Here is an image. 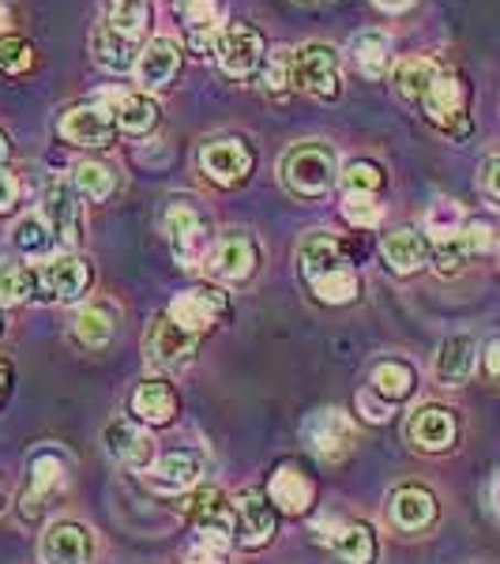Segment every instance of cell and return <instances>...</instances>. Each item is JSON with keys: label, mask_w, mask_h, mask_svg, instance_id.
<instances>
[{"label": "cell", "mask_w": 500, "mask_h": 564, "mask_svg": "<svg viewBox=\"0 0 500 564\" xmlns=\"http://www.w3.org/2000/svg\"><path fill=\"white\" fill-rule=\"evenodd\" d=\"M297 263H302L308 286L320 302L347 305L358 297V271L350 268L339 238H331V234H308L297 249Z\"/></svg>", "instance_id": "cell-1"}, {"label": "cell", "mask_w": 500, "mask_h": 564, "mask_svg": "<svg viewBox=\"0 0 500 564\" xmlns=\"http://www.w3.org/2000/svg\"><path fill=\"white\" fill-rule=\"evenodd\" d=\"M339 154H335L331 143L324 140H308L297 143L283 154L279 162V174H283V185L290 196L297 199H320L327 196V188L339 181Z\"/></svg>", "instance_id": "cell-2"}, {"label": "cell", "mask_w": 500, "mask_h": 564, "mask_svg": "<svg viewBox=\"0 0 500 564\" xmlns=\"http://www.w3.org/2000/svg\"><path fill=\"white\" fill-rule=\"evenodd\" d=\"M162 223H166L177 263L188 271H196L199 263L207 260V241H211L204 215H199L193 204H185V199H174V204L166 207V218H162Z\"/></svg>", "instance_id": "cell-3"}, {"label": "cell", "mask_w": 500, "mask_h": 564, "mask_svg": "<svg viewBox=\"0 0 500 564\" xmlns=\"http://www.w3.org/2000/svg\"><path fill=\"white\" fill-rule=\"evenodd\" d=\"M305 441L308 448L316 452L324 463H343L358 444V430H354V417L339 406H327V411H316L305 422Z\"/></svg>", "instance_id": "cell-4"}, {"label": "cell", "mask_w": 500, "mask_h": 564, "mask_svg": "<svg viewBox=\"0 0 500 564\" xmlns=\"http://www.w3.org/2000/svg\"><path fill=\"white\" fill-rule=\"evenodd\" d=\"M218 68L230 79H249L263 65V39L249 23H226L215 39Z\"/></svg>", "instance_id": "cell-5"}, {"label": "cell", "mask_w": 500, "mask_h": 564, "mask_svg": "<svg viewBox=\"0 0 500 564\" xmlns=\"http://www.w3.org/2000/svg\"><path fill=\"white\" fill-rule=\"evenodd\" d=\"M65 489H68V459L61 452H39L31 459V475H26V489L20 497L23 520H39L45 500L65 494Z\"/></svg>", "instance_id": "cell-6"}, {"label": "cell", "mask_w": 500, "mask_h": 564, "mask_svg": "<svg viewBox=\"0 0 500 564\" xmlns=\"http://www.w3.org/2000/svg\"><path fill=\"white\" fill-rule=\"evenodd\" d=\"M339 57L331 45H302L294 50V90L316 98H339Z\"/></svg>", "instance_id": "cell-7"}, {"label": "cell", "mask_w": 500, "mask_h": 564, "mask_svg": "<svg viewBox=\"0 0 500 564\" xmlns=\"http://www.w3.org/2000/svg\"><path fill=\"white\" fill-rule=\"evenodd\" d=\"M90 286V268L84 257L76 252H61L39 263V294H45L50 302H79Z\"/></svg>", "instance_id": "cell-8"}, {"label": "cell", "mask_w": 500, "mask_h": 564, "mask_svg": "<svg viewBox=\"0 0 500 564\" xmlns=\"http://www.w3.org/2000/svg\"><path fill=\"white\" fill-rule=\"evenodd\" d=\"M113 135H117V121H113V109L106 102L72 106L61 117V140L76 143V148H109Z\"/></svg>", "instance_id": "cell-9"}, {"label": "cell", "mask_w": 500, "mask_h": 564, "mask_svg": "<svg viewBox=\"0 0 500 564\" xmlns=\"http://www.w3.org/2000/svg\"><path fill=\"white\" fill-rule=\"evenodd\" d=\"M316 539L331 545L347 564H377V534L369 523H343V520H316Z\"/></svg>", "instance_id": "cell-10"}, {"label": "cell", "mask_w": 500, "mask_h": 564, "mask_svg": "<svg viewBox=\"0 0 500 564\" xmlns=\"http://www.w3.org/2000/svg\"><path fill=\"white\" fill-rule=\"evenodd\" d=\"M271 497L257 494V489H249V494H241L233 500V531H238V542L244 550H260V545H268L275 539V505H268Z\"/></svg>", "instance_id": "cell-11"}, {"label": "cell", "mask_w": 500, "mask_h": 564, "mask_svg": "<svg viewBox=\"0 0 500 564\" xmlns=\"http://www.w3.org/2000/svg\"><path fill=\"white\" fill-rule=\"evenodd\" d=\"M42 215L50 223L53 238L68 245V249H76L79 238H84V212L76 204V188L65 185V181H53L42 196Z\"/></svg>", "instance_id": "cell-12"}, {"label": "cell", "mask_w": 500, "mask_h": 564, "mask_svg": "<svg viewBox=\"0 0 500 564\" xmlns=\"http://www.w3.org/2000/svg\"><path fill=\"white\" fill-rule=\"evenodd\" d=\"M199 166L204 174L215 181V185H241L244 177L252 174V151L244 140H215L204 143L199 151Z\"/></svg>", "instance_id": "cell-13"}, {"label": "cell", "mask_w": 500, "mask_h": 564, "mask_svg": "<svg viewBox=\"0 0 500 564\" xmlns=\"http://www.w3.org/2000/svg\"><path fill=\"white\" fill-rule=\"evenodd\" d=\"M42 564H90L95 557V534L87 531L84 523H53L50 531L42 534Z\"/></svg>", "instance_id": "cell-14"}, {"label": "cell", "mask_w": 500, "mask_h": 564, "mask_svg": "<svg viewBox=\"0 0 500 564\" xmlns=\"http://www.w3.org/2000/svg\"><path fill=\"white\" fill-rule=\"evenodd\" d=\"M181 512L196 531L207 534H233V505L215 486H196L193 494L181 497Z\"/></svg>", "instance_id": "cell-15"}, {"label": "cell", "mask_w": 500, "mask_h": 564, "mask_svg": "<svg viewBox=\"0 0 500 564\" xmlns=\"http://www.w3.org/2000/svg\"><path fill=\"white\" fill-rule=\"evenodd\" d=\"M456 433H459L456 414L436 403L417 406L411 414V422H406V436H411V444L422 452H448L452 444H456Z\"/></svg>", "instance_id": "cell-16"}, {"label": "cell", "mask_w": 500, "mask_h": 564, "mask_svg": "<svg viewBox=\"0 0 500 564\" xmlns=\"http://www.w3.org/2000/svg\"><path fill=\"white\" fill-rule=\"evenodd\" d=\"M196 347H199V335L185 332V327L174 324L170 316H159L154 327H151V335H148V343H143V350L151 354V361L159 369L185 366V361L196 354Z\"/></svg>", "instance_id": "cell-17"}, {"label": "cell", "mask_w": 500, "mask_h": 564, "mask_svg": "<svg viewBox=\"0 0 500 564\" xmlns=\"http://www.w3.org/2000/svg\"><path fill=\"white\" fill-rule=\"evenodd\" d=\"M257 271V241L244 230H226L211 249V275L222 282H244Z\"/></svg>", "instance_id": "cell-18"}, {"label": "cell", "mask_w": 500, "mask_h": 564, "mask_svg": "<svg viewBox=\"0 0 500 564\" xmlns=\"http://www.w3.org/2000/svg\"><path fill=\"white\" fill-rule=\"evenodd\" d=\"M98 102H106L113 109L117 129L129 135H143L159 124V106H154V98L148 90H106Z\"/></svg>", "instance_id": "cell-19"}, {"label": "cell", "mask_w": 500, "mask_h": 564, "mask_svg": "<svg viewBox=\"0 0 500 564\" xmlns=\"http://www.w3.org/2000/svg\"><path fill=\"white\" fill-rule=\"evenodd\" d=\"M218 313H226V297L218 294V290H185V294H177L166 308L170 321L193 335H204L207 327L215 324Z\"/></svg>", "instance_id": "cell-20"}, {"label": "cell", "mask_w": 500, "mask_h": 564, "mask_svg": "<svg viewBox=\"0 0 500 564\" xmlns=\"http://www.w3.org/2000/svg\"><path fill=\"white\" fill-rule=\"evenodd\" d=\"M199 456L196 452H170V456H162L154 467L148 470V486L159 489V494H193V489L199 486Z\"/></svg>", "instance_id": "cell-21"}, {"label": "cell", "mask_w": 500, "mask_h": 564, "mask_svg": "<svg viewBox=\"0 0 500 564\" xmlns=\"http://www.w3.org/2000/svg\"><path fill=\"white\" fill-rule=\"evenodd\" d=\"M106 452L113 459H121L124 467L148 470L151 459H154V441L148 436V430H140V425L117 417V422L106 425Z\"/></svg>", "instance_id": "cell-22"}, {"label": "cell", "mask_w": 500, "mask_h": 564, "mask_svg": "<svg viewBox=\"0 0 500 564\" xmlns=\"http://www.w3.org/2000/svg\"><path fill=\"white\" fill-rule=\"evenodd\" d=\"M425 113H430L433 124H441L444 132L463 135L467 132V121H463V84L448 72H441V79L430 87V95L422 98Z\"/></svg>", "instance_id": "cell-23"}, {"label": "cell", "mask_w": 500, "mask_h": 564, "mask_svg": "<svg viewBox=\"0 0 500 564\" xmlns=\"http://www.w3.org/2000/svg\"><path fill=\"white\" fill-rule=\"evenodd\" d=\"M177 65H181L177 42H174V39H166V34L151 39V42L140 50V61H135V76H140V87H143V90L166 87L170 79L177 76Z\"/></svg>", "instance_id": "cell-24"}, {"label": "cell", "mask_w": 500, "mask_h": 564, "mask_svg": "<svg viewBox=\"0 0 500 564\" xmlns=\"http://www.w3.org/2000/svg\"><path fill=\"white\" fill-rule=\"evenodd\" d=\"M140 42L124 39V34H117L109 23H98L95 31H90V53H95V65L113 72V76H121V72H132L135 61H140Z\"/></svg>", "instance_id": "cell-25"}, {"label": "cell", "mask_w": 500, "mask_h": 564, "mask_svg": "<svg viewBox=\"0 0 500 564\" xmlns=\"http://www.w3.org/2000/svg\"><path fill=\"white\" fill-rule=\"evenodd\" d=\"M268 497H271V505H275L279 512L302 516V512H308V508H313L316 486H313V478H308L305 470H297V467H279L275 475H271Z\"/></svg>", "instance_id": "cell-26"}, {"label": "cell", "mask_w": 500, "mask_h": 564, "mask_svg": "<svg viewBox=\"0 0 500 564\" xmlns=\"http://www.w3.org/2000/svg\"><path fill=\"white\" fill-rule=\"evenodd\" d=\"M388 508L399 531H425L436 520V497L425 486H399Z\"/></svg>", "instance_id": "cell-27"}, {"label": "cell", "mask_w": 500, "mask_h": 564, "mask_svg": "<svg viewBox=\"0 0 500 564\" xmlns=\"http://www.w3.org/2000/svg\"><path fill=\"white\" fill-rule=\"evenodd\" d=\"M174 12L181 15V23H185V34L188 42H193V50H207V45H215L218 31H222V4L218 0H177Z\"/></svg>", "instance_id": "cell-28"}, {"label": "cell", "mask_w": 500, "mask_h": 564, "mask_svg": "<svg viewBox=\"0 0 500 564\" xmlns=\"http://www.w3.org/2000/svg\"><path fill=\"white\" fill-rule=\"evenodd\" d=\"M380 252H384L388 268H392L395 275H414V271L430 260V241H425L417 230H411V226H403V230L384 234Z\"/></svg>", "instance_id": "cell-29"}, {"label": "cell", "mask_w": 500, "mask_h": 564, "mask_svg": "<svg viewBox=\"0 0 500 564\" xmlns=\"http://www.w3.org/2000/svg\"><path fill=\"white\" fill-rule=\"evenodd\" d=\"M129 406L143 425H170L177 414V395L166 380H143V384L132 391Z\"/></svg>", "instance_id": "cell-30"}, {"label": "cell", "mask_w": 500, "mask_h": 564, "mask_svg": "<svg viewBox=\"0 0 500 564\" xmlns=\"http://www.w3.org/2000/svg\"><path fill=\"white\" fill-rule=\"evenodd\" d=\"M478 361V347L470 335H452V339L441 343V354H436V380L448 388H459L470 380Z\"/></svg>", "instance_id": "cell-31"}, {"label": "cell", "mask_w": 500, "mask_h": 564, "mask_svg": "<svg viewBox=\"0 0 500 564\" xmlns=\"http://www.w3.org/2000/svg\"><path fill=\"white\" fill-rule=\"evenodd\" d=\"M72 332H76V343L87 350H102L113 343L117 335V313L113 305L106 302H90L87 308H79L76 324H72Z\"/></svg>", "instance_id": "cell-32"}, {"label": "cell", "mask_w": 500, "mask_h": 564, "mask_svg": "<svg viewBox=\"0 0 500 564\" xmlns=\"http://www.w3.org/2000/svg\"><path fill=\"white\" fill-rule=\"evenodd\" d=\"M350 61L358 65V72L366 79H384L392 68V42L380 31H361L350 42Z\"/></svg>", "instance_id": "cell-33"}, {"label": "cell", "mask_w": 500, "mask_h": 564, "mask_svg": "<svg viewBox=\"0 0 500 564\" xmlns=\"http://www.w3.org/2000/svg\"><path fill=\"white\" fill-rule=\"evenodd\" d=\"M39 297V268L23 260H0V305H23Z\"/></svg>", "instance_id": "cell-34"}, {"label": "cell", "mask_w": 500, "mask_h": 564, "mask_svg": "<svg viewBox=\"0 0 500 564\" xmlns=\"http://www.w3.org/2000/svg\"><path fill=\"white\" fill-rule=\"evenodd\" d=\"M53 230H50V223H45V215L42 212H26L23 218H15V226H12V245L23 252L26 260H42V257H50V249H53Z\"/></svg>", "instance_id": "cell-35"}, {"label": "cell", "mask_w": 500, "mask_h": 564, "mask_svg": "<svg viewBox=\"0 0 500 564\" xmlns=\"http://www.w3.org/2000/svg\"><path fill=\"white\" fill-rule=\"evenodd\" d=\"M102 23H109L117 34H124V39L143 42V34H148V26H151V4L148 0H109Z\"/></svg>", "instance_id": "cell-36"}, {"label": "cell", "mask_w": 500, "mask_h": 564, "mask_svg": "<svg viewBox=\"0 0 500 564\" xmlns=\"http://www.w3.org/2000/svg\"><path fill=\"white\" fill-rule=\"evenodd\" d=\"M436 79H441V65H436L433 57H411V61H403L399 72H395L399 95L411 98V102H422Z\"/></svg>", "instance_id": "cell-37"}, {"label": "cell", "mask_w": 500, "mask_h": 564, "mask_svg": "<svg viewBox=\"0 0 500 564\" xmlns=\"http://www.w3.org/2000/svg\"><path fill=\"white\" fill-rule=\"evenodd\" d=\"M372 391H377L384 403H399L414 391V372L403 361H380L372 369Z\"/></svg>", "instance_id": "cell-38"}, {"label": "cell", "mask_w": 500, "mask_h": 564, "mask_svg": "<svg viewBox=\"0 0 500 564\" xmlns=\"http://www.w3.org/2000/svg\"><path fill=\"white\" fill-rule=\"evenodd\" d=\"M113 170L102 166V162H76L72 166V188H76V196L84 199H109V193H113Z\"/></svg>", "instance_id": "cell-39"}, {"label": "cell", "mask_w": 500, "mask_h": 564, "mask_svg": "<svg viewBox=\"0 0 500 564\" xmlns=\"http://www.w3.org/2000/svg\"><path fill=\"white\" fill-rule=\"evenodd\" d=\"M343 215H347V223L358 226V230H372V226H380V218H384V207L377 204V193H347Z\"/></svg>", "instance_id": "cell-40"}, {"label": "cell", "mask_w": 500, "mask_h": 564, "mask_svg": "<svg viewBox=\"0 0 500 564\" xmlns=\"http://www.w3.org/2000/svg\"><path fill=\"white\" fill-rule=\"evenodd\" d=\"M263 87L271 90V95L283 98L286 90H294V50H275L268 57V68H263Z\"/></svg>", "instance_id": "cell-41"}, {"label": "cell", "mask_w": 500, "mask_h": 564, "mask_svg": "<svg viewBox=\"0 0 500 564\" xmlns=\"http://www.w3.org/2000/svg\"><path fill=\"white\" fill-rule=\"evenodd\" d=\"M31 65H34L31 42L15 39V34H0V72H4V76H23Z\"/></svg>", "instance_id": "cell-42"}, {"label": "cell", "mask_w": 500, "mask_h": 564, "mask_svg": "<svg viewBox=\"0 0 500 564\" xmlns=\"http://www.w3.org/2000/svg\"><path fill=\"white\" fill-rule=\"evenodd\" d=\"M425 230L433 234V241L459 234V230H463V212H459V204H452V199H436V204L430 207V215H425Z\"/></svg>", "instance_id": "cell-43"}, {"label": "cell", "mask_w": 500, "mask_h": 564, "mask_svg": "<svg viewBox=\"0 0 500 564\" xmlns=\"http://www.w3.org/2000/svg\"><path fill=\"white\" fill-rule=\"evenodd\" d=\"M339 181L347 193H377V188L384 185V174H380V166H372V162H350V166L339 170Z\"/></svg>", "instance_id": "cell-44"}, {"label": "cell", "mask_w": 500, "mask_h": 564, "mask_svg": "<svg viewBox=\"0 0 500 564\" xmlns=\"http://www.w3.org/2000/svg\"><path fill=\"white\" fill-rule=\"evenodd\" d=\"M433 263H436V271L441 275H456V271L463 268V260L470 257L467 252V245H463L459 234H452V238H441V241H433Z\"/></svg>", "instance_id": "cell-45"}, {"label": "cell", "mask_w": 500, "mask_h": 564, "mask_svg": "<svg viewBox=\"0 0 500 564\" xmlns=\"http://www.w3.org/2000/svg\"><path fill=\"white\" fill-rule=\"evenodd\" d=\"M226 550H230V534L199 531V539L188 545V564H222Z\"/></svg>", "instance_id": "cell-46"}, {"label": "cell", "mask_w": 500, "mask_h": 564, "mask_svg": "<svg viewBox=\"0 0 500 564\" xmlns=\"http://www.w3.org/2000/svg\"><path fill=\"white\" fill-rule=\"evenodd\" d=\"M459 238L467 245L470 257H481V252H489L497 245V230H493V223H486V218H475V223H463Z\"/></svg>", "instance_id": "cell-47"}, {"label": "cell", "mask_w": 500, "mask_h": 564, "mask_svg": "<svg viewBox=\"0 0 500 564\" xmlns=\"http://www.w3.org/2000/svg\"><path fill=\"white\" fill-rule=\"evenodd\" d=\"M358 406L366 411L369 422H384V417H392V403H384V399H380L377 391H361Z\"/></svg>", "instance_id": "cell-48"}, {"label": "cell", "mask_w": 500, "mask_h": 564, "mask_svg": "<svg viewBox=\"0 0 500 564\" xmlns=\"http://www.w3.org/2000/svg\"><path fill=\"white\" fill-rule=\"evenodd\" d=\"M15 199H20V181H15L12 170H4V166H0V215H4V212H12V207H15Z\"/></svg>", "instance_id": "cell-49"}, {"label": "cell", "mask_w": 500, "mask_h": 564, "mask_svg": "<svg viewBox=\"0 0 500 564\" xmlns=\"http://www.w3.org/2000/svg\"><path fill=\"white\" fill-rule=\"evenodd\" d=\"M486 193L493 199H500V159H493L486 166Z\"/></svg>", "instance_id": "cell-50"}, {"label": "cell", "mask_w": 500, "mask_h": 564, "mask_svg": "<svg viewBox=\"0 0 500 564\" xmlns=\"http://www.w3.org/2000/svg\"><path fill=\"white\" fill-rule=\"evenodd\" d=\"M486 372L489 377H500V339H493L486 347Z\"/></svg>", "instance_id": "cell-51"}, {"label": "cell", "mask_w": 500, "mask_h": 564, "mask_svg": "<svg viewBox=\"0 0 500 564\" xmlns=\"http://www.w3.org/2000/svg\"><path fill=\"white\" fill-rule=\"evenodd\" d=\"M372 4L380 8V12H388V15H395V12H406V8L414 4V0H372Z\"/></svg>", "instance_id": "cell-52"}, {"label": "cell", "mask_w": 500, "mask_h": 564, "mask_svg": "<svg viewBox=\"0 0 500 564\" xmlns=\"http://www.w3.org/2000/svg\"><path fill=\"white\" fill-rule=\"evenodd\" d=\"M8 391H12V366L0 358V403L8 399Z\"/></svg>", "instance_id": "cell-53"}, {"label": "cell", "mask_w": 500, "mask_h": 564, "mask_svg": "<svg viewBox=\"0 0 500 564\" xmlns=\"http://www.w3.org/2000/svg\"><path fill=\"white\" fill-rule=\"evenodd\" d=\"M8 23H12V12H8V4L0 0V34L8 31Z\"/></svg>", "instance_id": "cell-54"}, {"label": "cell", "mask_w": 500, "mask_h": 564, "mask_svg": "<svg viewBox=\"0 0 500 564\" xmlns=\"http://www.w3.org/2000/svg\"><path fill=\"white\" fill-rule=\"evenodd\" d=\"M8 151H12V143H8V135H4V132H0V166H4Z\"/></svg>", "instance_id": "cell-55"}, {"label": "cell", "mask_w": 500, "mask_h": 564, "mask_svg": "<svg viewBox=\"0 0 500 564\" xmlns=\"http://www.w3.org/2000/svg\"><path fill=\"white\" fill-rule=\"evenodd\" d=\"M0 332H4V305H0Z\"/></svg>", "instance_id": "cell-56"}, {"label": "cell", "mask_w": 500, "mask_h": 564, "mask_svg": "<svg viewBox=\"0 0 500 564\" xmlns=\"http://www.w3.org/2000/svg\"><path fill=\"white\" fill-rule=\"evenodd\" d=\"M0 508H4V497H0Z\"/></svg>", "instance_id": "cell-57"}]
</instances>
